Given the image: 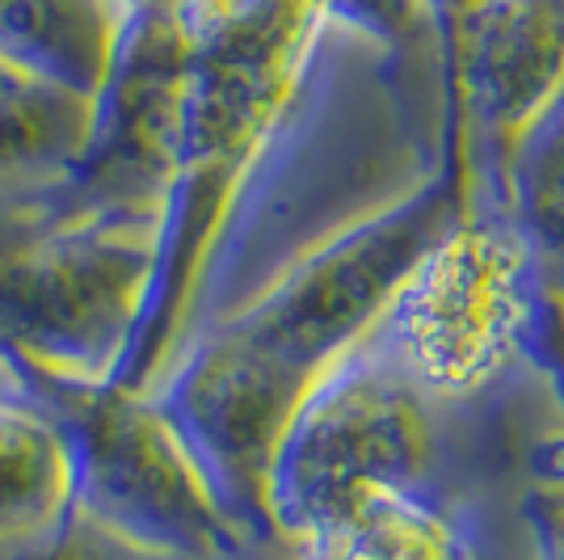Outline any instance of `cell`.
<instances>
[{"label":"cell","instance_id":"3957f363","mask_svg":"<svg viewBox=\"0 0 564 560\" xmlns=\"http://www.w3.org/2000/svg\"><path fill=\"white\" fill-rule=\"evenodd\" d=\"M547 274L510 207L459 211L409 266L376 337L422 392L468 400L531 358Z\"/></svg>","mask_w":564,"mask_h":560},{"label":"cell","instance_id":"30bf717a","mask_svg":"<svg viewBox=\"0 0 564 560\" xmlns=\"http://www.w3.org/2000/svg\"><path fill=\"white\" fill-rule=\"evenodd\" d=\"M304 560H476L468 527L430 489L376 485Z\"/></svg>","mask_w":564,"mask_h":560},{"label":"cell","instance_id":"9c48e42d","mask_svg":"<svg viewBox=\"0 0 564 560\" xmlns=\"http://www.w3.org/2000/svg\"><path fill=\"white\" fill-rule=\"evenodd\" d=\"M94 97L0 55V190L47 182L80 152Z\"/></svg>","mask_w":564,"mask_h":560},{"label":"cell","instance_id":"5b68a950","mask_svg":"<svg viewBox=\"0 0 564 560\" xmlns=\"http://www.w3.org/2000/svg\"><path fill=\"white\" fill-rule=\"evenodd\" d=\"M455 194L459 169L443 161L422 186L404 190L388 207L312 240L212 329L232 333L286 375L312 384L337 354L379 325L409 266L459 215Z\"/></svg>","mask_w":564,"mask_h":560},{"label":"cell","instance_id":"7c38bea8","mask_svg":"<svg viewBox=\"0 0 564 560\" xmlns=\"http://www.w3.org/2000/svg\"><path fill=\"white\" fill-rule=\"evenodd\" d=\"M527 518L540 543V560H564V434L531 455Z\"/></svg>","mask_w":564,"mask_h":560},{"label":"cell","instance_id":"5bb4252c","mask_svg":"<svg viewBox=\"0 0 564 560\" xmlns=\"http://www.w3.org/2000/svg\"><path fill=\"white\" fill-rule=\"evenodd\" d=\"M417 4H422V13L434 22L438 39H443V47H447L451 30H455V22L464 18V9H468L471 0H417Z\"/></svg>","mask_w":564,"mask_h":560},{"label":"cell","instance_id":"8992f818","mask_svg":"<svg viewBox=\"0 0 564 560\" xmlns=\"http://www.w3.org/2000/svg\"><path fill=\"white\" fill-rule=\"evenodd\" d=\"M443 55L476 136L506 161L564 94V0H471Z\"/></svg>","mask_w":564,"mask_h":560},{"label":"cell","instance_id":"7a4b0ae2","mask_svg":"<svg viewBox=\"0 0 564 560\" xmlns=\"http://www.w3.org/2000/svg\"><path fill=\"white\" fill-rule=\"evenodd\" d=\"M422 397L376 329L307 384L265 476V518L291 557H312L376 485L430 489L434 426Z\"/></svg>","mask_w":564,"mask_h":560},{"label":"cell","instance_id":"4fadbf2b","mask_svg":"<svg viewBox=\"0 0 564 560\" xmlns=\"http://www.w3.org/2000/svg\"><path fill=\"white\" fill-rule=\"evenodd\" d=\"M531 363L547 375V384L556 388V397L564 405V291L547 282V300H543L540 333L531 346Z\"/></svg>","mask_w":564,"mask_h":560},{"label":"cell","instance_id":"9a60e30c","mask_svg":"<svg viewBox=\"0 0 564 560\" xmlns=\"http://www.w3.org/2000/svg\"><path fill=\"white\" fill-rule=\"evenodd\" d=\"M127 13H140V9H173L177 0H118Z\"/></svg>","mask_w":564,"mask_h":560},{"label":"cell","instance_id":"277c9868","mask_svg":"<svg viewBox=\"0 0 564 560\" xmlns=\"http://www.w3.org/2000/svg\"><path fill=\"white\" fill-rule=\"evenodd\" d=\"M25 379L68 426L80 518L165 560H270L282 552L236 523L152 392L59 384L30 371Z\"/></svg>","mask_w":564,"mask_h":560},{"label":"cell","instance_id":"ba28073f","mask_svg":"<svg viewBox=\"0 0 564 560\" xmlns=\"http://www.w3.org/2000/svg\"><path fill=\"white\" fill-rule=\"evenodd\" d=\"M127 18L118 0H0V55L97 97Z\"/></svg>","mask_w":564,"mask_h":560},{"label":"cell","instance_id":"2e32d148","mask_svg":"<svg viewBox=\"0 0 564 560\" xmlns=\"http://www.w3.org/2000/svg\"><path fill=\"white\" fill-rule=\"evenodd\" d=\"M9 375H13V367H9V363H4V358H0V384H4V379H9Z\"/></svg>","mask_w":564,"mask_h":560},{"label":"cell","instance_id":"6da1fadb","mask_svg":"<svg viewBox=\"0 0 564 560\" xmlns=\"http://www.w3.org/2000/svg\"><path fill=\"white\" fill-rule=\"evenodd\" d=\"M161 215L76 207L47 182L0 190V358L115 384L156 279Z\"/></svg>","mask_w":564,"mask_h":560},{"label":"cell","instance_id":"8fae6325","mask_svg":"<svg viewBox=\"0 0 564 560\" xmlns=\"http://www.w3.org/2000/svg\"><path fill=\"white\" fill-rule=\"evenodd\" d=\"M506 198L547 282L564 291V94L510 148Z\"/></svg>","mask_w":564,"mask_h":560},{"label":"cell","instance_id":"52a82bcc","mask_svg":"<svg viewBox=\"0 0 564 560\" xmlns=\"http://www.w3.org/2000/svg\"><path fill=\"white\" fill-rule=\"evenodd\" d=\"M76 518V451L25 371L0 384V560L47 552Z\"/></svg>","mask_w":564,"mask_h":560}]
</instances>
